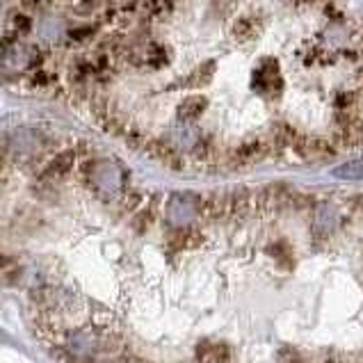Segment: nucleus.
<instances>
[{"label":"nucleus","instance_id":"nucleus-1","mask_svg":"<svg viewBox=\"0 0 363 363\" xmlns=\"http://www.w3.org/2000/svg\"><path fill=\"white\" fill-rule=\"evenodd\" d=\"M91 181H94V188L101 194H117L123 183L119 167L110 160H101L94 164V169H91Z\"/></svg>","mask_w":363,"mask_h":363},{"label":"nucleus","instance_id":"nucleus-2","mask_svg":"<svg viewBox=\"0 0 363 363\" xmlns=\"http://www.w3.org/2000/svg\"><path fill=\"white\" fill-rule=\"evenodd\" d=\"M194 213H196V203H194V196L188 194H176L174 199L169 201V208H167V217L174 226H185L194 220Z\"/></svg>","mask_w":363,"mask_h":363},{"label":"nucleus","instance_id":"nucleus-3","mask_svg":"<svg viewBox=\"0 0 363 363\" xmlns=\"http://www.w3.org/2000/svg\"><path fill=\"white\" fill-rule=\"evenodd\" d=\"M334 176H336V179H345V181H359V179H363V158L340 164L338 169H334Z\"/></svg>","mask_w":363,"mask_h":363},{"label":"nucleus","instance_id":"nucleus-4","mask_svg":"<svg viewBox=\"0 0 363 363\" xmlns=\"http://www.w3.org/2000/svg\"><path fill=\"white\" fill-rule=\"evenodd\" d=\"M71 162H74V153H65V155H60V158H57V160L48 167V176L65 174V172L71 167Z\"/></svg>","mask_w":363,"mask_h":363},{"label":"nucleus","instance_id":"nucleus-5","mask_svg":"<svg viewBox=\"0 0 363 363\" xmlns=\"http://www.w3.org/2000/svg\"><path fill=\"white\" fill-rule=\"evenodd\" d=\"M26 3H30V5H46L48 0H26Z\"/></svg>","mask_w":363,"mask_h":363}]
</instances>
